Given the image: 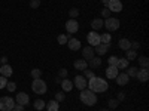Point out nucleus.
I'll return each mask as SVG.
<instances>
[{
    "mask_svg": "<svg viewBox=\"0 0 149 111\" xmlns=\"http://www.w3.org/2000/svg\"><path fill=\"white\" fill-rule=\"evenodd\" d=\"M86 86H90V90H93L94 93H102V92H106L107 88H109V84L104 79H100V77H93L90 79L88 84Z\"/></svg>",
    "mask_w": 149,
    "mask_h": 111,
    "instance_id": "nucleus-1",
    "label": "nucleus"
},
{
    "mask_svg": "<svg viewBox=\"0 0 149 111\" xmlns=\"http://www.w3.org/2000/svg\"><path fill=\"white\" fill-rule=\"evenodd\" d=\"M81 101H82L85 105H88V107L95 105V102H97V95H95L93 90H90V89H84V90H81Z\"/></svg>",
    "mask_w": 149,
    "mask_h": 111,
    "instance_id": "nucleus-2",
    "label": "nucleus"
},
{
    "mask_svg": "<svg viewBox=\"0 0 149 111\" xmlns=\"http://www.w3.org/2000/svg\"><path fill=\"white\" fill-rule=\"evenodd\" d=\"M15 101L10 96H2L0 98V111H12L15 107Z\"/></svg>",
    "mask_w": 149,
    "mask_h": 111,
    "instance_id": "nucleus-3",
    "label": "nucleus"
},
{
    "mask_svg": "<svg viewBox=\"0 0 149 111\" xmlns=\"http://www.w3.org/2000/svg\"><path fill=\"white\" fill-rule=\"evenodd\" d=\"M31 89H33L34 93L42 95V93L46 92V83L43 80H40V79H34L33 83H31Z\"/></svg>",
    "mask_w": 149,
    "mask_h": 111,
    "instance_id": "nucleus-4",
    "label": "nucleus"
},
{
    "mask_svg": "<svg viewBox=\"0 0 149 111\" xmlns=\"http://www.w3.org/2000/svg\"><path fill=\"white\" fill-rule=\"evenodd\" d=\"M103 25L106 27L107 31H116L119 28V19H116V18H106Z\"/></svg>",
    "mask_w": 149,
    "mask_h": 111,
    "instance_id": "nucleus-5",
    "label": "nucleus"
},
{
    "mask_svg": "<svg viewBox=\"0 0 149 111\" xmlns=\"http://www.w3.org/2000/svg\"><path fill=\"white\" fill-rule=\"evenodd\" d=\"M66 30H67V33H69V34H74V33H78V30H79V24H78V21H74V19H69V21L66 22Z\"/></svg>",
    "mask_w": 149,
    "mask_h": 111,
    "instance_id": "nucleus-6",
    "label": "nucleus"
},
{
    "mask_svg": "<svg viewBox=\"0 0 149 111\" xmlns=\"http://www.w3.org/2000/svg\"><path fill=\"white\" fill-rule=\"evenodd\" d=\"M73 84L76 86L79 90H84V89H86L88 82H86V79L84 76H76V77H74V80H73Z\"/></svg>",
    "mask_w": 149,
    "mask_h": 111,
    "instance_id": "nucleus-7",
    "label": "nucleus"
},
{
    "mask_svg": "<svg viewBox=\"0 0 149 111\" xmlns=\"http://www.w3.org/2000/svg\"><path fill=\"white\" fill-rule=\"evenodd\" d=\"M107 9L110 12H121L122 10V3L119 2V0H109Z\"/></svg>",
    "mask_w": 149,
    "mask_h": 111,
    "instance_id": "nucleus-8",
    "label": "nucleus"
},
{
    "mask_svg": "<svg viewBox=\"0 0 149 111\" xmlns=\"http://www.w3.org/2000/svg\"><path fill=\"white\" fill-rule=\"evenodd\" d=\"M86 40H88L90 45H93L95 47L97 45H100V34L91 31V33H88V36H86Z\"/></svg>",
    "mask_w": 149,
    "mask_h": 111,
    "instance_id": "nucleus-9",
    "label": "nucleus"
},
{
    "mask_svg": "<svg viewBox=\"0 0 149 111\" xmlns=\"http://www.w3.org/2000/svg\"><path fill=\"white\" fill-rule=\"evenodd\" d=\"M94 47L93 46H85L84 49H82V56H84V59L85 61H90L91 58H94Z\"/></svg>",
    "mask_w": 149,
    "mask_h": 111,
    "instance_id": "nucleus-10",
    "label": "nucleus"
},
{
    "mask_svg": "<svg viewBox=\"0 0 149 111\" xmlns=\"http://www.w3.org/2000/svg\"><path fill=\"white\" fill-rule=\"evenodd\" d=\"M29 101H30V98H29L27 93H24V92L17 93V98H15V102H17V104H19V105H27Z\"/></svg>",
    "mask_w": 149,
    "mask_h": 111,
    "instance_id": "nucleus-11",
    "label": "nucleus"
},
{
    "mask_svg": "<svg viewBox=\"0 0 149 111\" xmlns=\"http://www.w3.org/2000/svg\"><path fill=\"white\" fill-rule=\"evenodd\" d=\"M116 79V83L119 86H125L128 82H130V77L127 76V73H118V76L115 77Z\"/></svg>",
    "mask_w": 149,
    "mask_h": 111,
    "instance_id": "nucleus-12",
    "label": "nucleus"
},
{
    "mask_svg": "<svg viewBox=\"0 0 149 111\" xmlns=\"http://www.w3.org/2000/svg\"><path fill=\"white\" fill-rule=\"evenodd\" d=\"M136 77H137L142 83L148 82V79H149V70H148V68H142V70H139L137 74H136Z\"/></svg>",
    "mask_w": 149,
    "mask_h": 111,
    "instance_id": "nucleus-13",
    "label": "nucleus"
},
{
    "mask_svg": "<svg viewBox=\"0 0 149 111\" xmlns=\"http://www.w3.org/2000/svg\"><path fill=\"white\" fill-rule=\"evenodd\" d=\"M0 74H2L3 77H10L12 76V67L9 64H3L2 67H0Z\"/></svg>",
    "mask_w": 149,
    "mask_h": 111,
    "instance_id": "nucleus-14",
    "label": "nucleus"
},
{
    "mask_svg": "<svg viewBox=\"0 0 149 111\" xmlns=\"http://www.w3.org/2000/svg\"><path fill=\"white\" fill-rule=\"evenodd\" d=\"M118 73H119V70H118L116 67L109 65V67L106 68V77H107V79H115V77L118 76Z\"/></svg>",
    "mask_w": 149,
    "mask_h": 111,
    "instance_id": "nucleus-15",
    "label": "nucleus"
},
{
    "mask_svg": "<svg viewBox=\"0 0 149 111\" xmlns=\"http://www.w3.org/2000/svg\"><path fill=\"white\" fill-rule=\"evenodd\" d=\"M73 67L76 68V70L84 71L86 67H88V61H85V59H76V61L73 62Z\"/></svg>",
    "mask_w": 149,
    "mask_h": 111,
    "instance_id": "nucleus-16",
    "label": "nucleus"
},
{
    "mask_svg": "<svg viewBox=\"0 0 149 111\" xmlns=\"http://www.w3.org/2000/svg\"><path fill=\"white\" fill-rule=\"evenodd\" d=\"M60 84H61V88H63V92H70L73 89V82L69 80V79H63Z\"/></svg>",
    "mask_w": 149,
    "mask_h": 111,
    "instance_id": "nucleus-17",
    "label": "nucleus"
},
{
    "mask_svg": "<svg viewBox=\"0 0 149 111\" xmlns=\"http://www.w3.org/2000/svg\"><path fill=\"white\" fill-rule=\"evenodd\" d=\"M107 51H109V45H104V43H100V45H97L94 47V52L97 55H104Z\"/></svg>",
    "mask_w": 149,
    "mask_h": 111,
    "instance_id": "nucleus-18",
    "label": "nucleus"
},
{
    "mask_svg": "<svg viewBox=\"0 0 149 111\" xmlns=\"http://www.w3.org/2000/svg\"><path fill=\"white\" fill-rule=\"evenodd\" d=\"M102 65V58L100 56H94V58H91L90 61H88V67L90 68H98V67H100Z\"/></svg>",
    "mask_w": 149,
    "mask_h": 111,
    "instance_id": "nucleus-19",
    "label": "nucleus"
},
{
    "mask_svg": "<svg viewBox=\"0 0 149 111\" xmlns=\"http://www.w3.org/2000/svg\"><path fill=\"white\" fill-rule=\"evenodd\" d=\"M67 45H69V49H72V51H79L81 49V42L78 39H69Z\"/></svg>",
    "mask_w": 149,
    "mask_h": 111,
    "instance_id": "nucleus-20",
    "label": "nucleus"
},
{
    "mask_svg": "<svg viewBox=\"0 0 149 111\" xmlns=\"http://www.w3.org/2000/svg\"><path fill=\"white\" fill-rule=\"evenodd\" d=\"M103 24H104V21H103V19L95 18V19H93V21H91V27H93V30H100V28L103 27Z\"/></svg>",
    "mask_w": 149,
    "mask_h": 111,
    "instance_id": "nucleus-21",
    "label": "nucleus"
},
{
    "mask_svg": "<svg viewBox=\"0 0 149 111\" xmlns=\"http://www.w3.org/2000/svg\"><path fill=\"white\" fill-rule=\"evenodd\" d=\"M118 45H119V47L122 49V51H128V49L131 47V42L128 39H121Z\"/></svg>",
    "mask_w": 149,
    "mask_h": 111,
    "instance_id": "nucleus-22",
    "label": "nucleus"
},
{
    "mask_svg": "<svg viewBox=\"0 0 149 111\" xmlns=\"http://www.w3.org/2000/svg\"><path fill=\"white\" fill-rule=\"evenodd\" d=\"M58 108H60V105H58V102H57L55 99L46 102V110H48V111H58Z\"/></svg>",
    "mask_w": 149,
    "mask_h": 111,
    "instance_id": "nucleus-23",
    "label": "nucleus"
},
{
    "mask_svg": "<svg viewBox=\"0 0 149 111\" xmlns=\"http://www.w3.org/2000/svg\"><path fill=\"white\" fill-rule=\"evenodd\" d=\"M116 68H118V70H125V68H128V61H127L125 58H118Z\"/></svg>",
    "mask_w": 149,
    "mask_h": 111,
    "instance_id": "nucleus-24",
    "label": "nucleus"
},
{
    "mask_svg": "<svg viewBox=\"0 0 149 111\" xmlns=\"http://www.w3.org/2000/svg\"><path fill=\"white\" fill-rule=\"evenodd\" d=\"M125 52H127V53H125V59H127V61H133V59L137 58V52L133 51V49H128V51H125Z\"/></svg>",
    "mask_w": 149,
    "mask_h": 111,
    "instance_id": "nucleus-25",
    "label": "nucleus"
},
{
    "mask_svg": "<svg viewBox=\"0 0 149 111\" xmlns=\"http://www.w3.org/2000/svg\"><path fill=\"white\" fill-rule=\"evenodd\" d=\"M110 39H112L110 34H109V33H104V34H102V36H100V43L109 45V43H110Z\"/></svg>",
    "mask_w": 149,
    "mask_h": 111,
    "instance_id": "nucleus-26",
    "label": "nucleus"
},
{
    "mask_svg": "<svg viewBox=\"0 0 149 111\" xmlns=\"http://www.w3.org/2000/svg\"><path fill=\"white\" fill-rule=\"evenodd\" d=\"M57 42H58L60 45H67V42H69V37H67L66 34H60V36L57 37Z\"/></svg>",
    "mask_w": 149,
    "mask_h": 111,
    "instance_id": "nucleus-27",
    "label": "nucleus"
},
{
    "mask_svg": "<svg viewBox=\"0 0 149 111\" xmlns=\"http://www.w3.org/2000/svg\"><path fill=\"white\" fill-rule=\"evenodd\" d=\"M45 105H46V104H45V101H42V99H36V101H34V108H36V110H39V111L43 110Z\"/></svg>",
    "mask_w": 149,
    "mask_h": 111,
    "instance_id": "nucleus-28",
    "label": "nucleus"
},
{
    "mask_svg": "<svg viewBox=\"0 0 149 111\" xmlns=\"http://www.w3.org/2000/svg\"><path fill=\"white\" fill-rule=\"evenodd\" d=\"M139 64L142 65V68H148V65H149V59H148L146 56H140V58H139Z\"/></svg>",
    "mask_w": 149,
    "mask_h": 111,
    "instance_id": "nucleus-29",
    "label": "nucleus"
},
{
    "mask_svg": "<svg viewBox=\"0 0 149 111\" xmlns=\"http://www.w3.org/2000/svg\"><path fill=\"white\" fill-rule=\"evenodd\" d=\"M139 68H136V67H128V73H127V76L131 79V77H136V74H137Z\"/></svg>",
    "mask_w": 149,
    "mask_h": 111,
    "instance_id": "nucleus-30",
    "label": "nucleus"
},
{
    "mask_svg": "<svg viewBox=\"0 0 149 111\" xmlns=\"http://www.w3.org/2000/svg\"><path fill=\"white\" fill-rule=\"evenodd\" d=\"M40 76H42V70H39V68H33L31 70V77L33 79H40Z\"/></svg>",
    "mask_w": 149,
    "mask_h": 111,
    "instance_id": "nucleus-31",
    "label": "nucleus"
},
{
    "mask_svg": "<svg viewBox=\"0 0 149 111\" xmlns=\"http://www.w3.org/2000/svg\"><path fill=\"white\" fill-rule=\"evenodd\" d=\"M66 99V93L64 92H57L55 93V101L57 102H63Z\"/></svg>",
    "mask_w": 149,
    "mask_h": 111,
    "instance_id": "nucleus-32",
    "label": "nucleus"
},
{
    "mask_svg": "<svg viewBox=\"0 0 149 111\" xmlns=\"http://www.w3.org/2000/svg\"><path fill=\"white\" fill-rule=\"evenodd\" d=\"M84 77H85V79H93V77H94V71L85 68V70H84Z\"/></svg>",
    "mask_w": 149,
    "mask_h": 111,
    "instance_id": "nucleus-33",
    "label": "nucleus"
},
{
    "mask_svg": "<svg viewBox=\"0 0 149 111\" xmlns=\"http://www.w3.org/2000/svg\"><path fill=\"white\" fill-rule=\"evenodd\" d=\"M107 105H109V108H116L119 105V101L118 99H109L107 101Z\"/></svg>",
    "mask_w": 149,
    "mask_h": 111,
    "instance_id": "nucleus-34",
    "label": "nucleus"
},
{
    "mask_svg": "<svg viewBox=\"0 0 149 111\" xmlns=\"http://www.w3.org/2000/svg\"><path fill=\"white\" fill-rule=\"evenodd\" d=\"M69 15H70V18H72V19H74V18H76V16L79 15V10H78L76 8H73V9H70V10H69Z\"/></svg>",
    "mask_w": 149,
    "mask_h": 111,
    "instance_id": "nucleus-35",
    "label": "nucleus"
},
{
    "mask_svg": "<svg viewBox=\"0 0 149 111\" xmlns=\"http://www.w3.org/2000/svg\"><path fill=\"white\" fill-rule=\"evenodd\" d=\"M107 64L112 65V67H116V64H118V58H116V56H110V58L107 59Z\"/></svg>",
    "mask_w": 149,
    "mask_h": 111,
    "instance_id": "nucleus-36",
    "label": "nucleus"
},
{
    "mask_svg": "<svg viewBox=\"0 0 149 111\" xmlns=\"http://www.w3.org/2000/svg\"><path fill=\"white\" fill-rule=\"evenodd\" d=\"M6 89H8V92H15L17 84H15V83H12V82H9V83L6 84Z\"/></svg>",
    "mask_w": 149,
    "mask_h": 111,
    "instance_id": "nucleus-37",
    "label": "nucleus"
},
{
    "mask_svg": "<svg viewBox=\"0 0 149 111\" xmlns=\"http://www.w3.org/2000/svg\"><path fill=\"white\" fill-rule=\"evenodd\" d=\"M57 77H60V79H66L67 77V70L66 68H61L60 71H58V76Z\"/></svg>",
    "mask_w": 149,
    "mask_h": 111,
    "instance_id": "nucleus-38",
    "label": "nucleus"
},
{
    "mask_svg": "<svg viewBox=\"0 0 149 111\" xmlns=\"http://www.w3.org/2000/svg\"><path fill=\"white\" fill-rule=\"evenodd\" d=\"M6 84H8V80H6V77L0 76V89H5V88H6Z\"/></svg>",
    "mask_w": 149,
    "mask_h": 111,
    "instance_id": "nucleus-39",
    "label": "nucleus"
},
{
    "mask_svg": "<svg viewBox=\"0 0 149 111\" xmlns=\"http://www.w3.org/2000/svg\"><path fill=\"white\" fill-rule=\"evenodd\" d=\"M30 6L33 9H37V8L40 6V0H30Z\"/></svg>",
    "mask_w": 149,
    "mask_h": 111,
    "instance_id": "nucleus-40",
    "label": "nucleus"
},
{
    "mask_svg": "<svg viewBox=\"0 0 149 111\" xmlns=\"http://www.w3.org/2000/svg\"><path fill=\"white\" fill-rule=\"evenodd\" d=\"M139 47H140V43H139V42H131V47H130V49H133V51H137Z\"/></svg>",
    "mask_w": 149,
    "mask_h": 111,
    "instance_id": "nucleus-41",
    "label": "nucleus"
},
{
    "mask_svg": "<svg viewBox=\"0 0 149 111\" xmlns=\"http://www.w3.org/2000/svg\"><path fill=\"white\" fill-rule=\"evenodd\" d=\"M102 15H103L104 18H109V16H110V10H109L107 8H104V9L102 10Z\"/></svg>",
    "mask_w": 149,
    "mask_h": 111,
    "instance_id": "nucleus-42",
    "label": "nucleus"
},
{
    "mask_svg": "<svg viewBox=\"0 0 149 111\" xmlns=\"http://www.w3.org/2000/svg\"><path fill=\"white\" fill-rule=\"evenodd\" d=\"M12 111H24V105H19V104H17L15 107H14V110Z\"/></svg>",
    "mask_w": 149,
    "mask_h": 111,
    "instance_id": "nucleus-43",
    "label": "nucleus"
},
{
    "mask_svg": "<svg viewBox=\"0 0 149 111\" xmlns=\"http://www.w3.org/2000/svg\"><path fill=\"white\" fill-rule=\"evenodd\" d=\"M124 99H125V93H124V92H119V93H118V101L121 102V101H124Z\"/></svg>",
    "mask_w": 149,
    "mask_h": 111,
    "instance_id": "nucleus-44",
    "label": "nucleus"
},
{
    "mask_svg": "<svg viewBox=\"0 0 149 111\" xmlns=\"http://www.w3.org/2000/svg\"><path fill=\"white\" fill-rule=\"evenodd\" d=\"M0 62H2V65L3 64H8V58L6 56H2V58H0Z\"/></svg>",
    "mask_w": 149,
    "mask_h": 111,
    "instance_id": "nucleus-45",
    "label": "nucleus"
},
{
    "mask_svg": "<svg viewBox=\"0 0 149 111\" xmlns=\"http://www.w3.org/2000/svg\"><path fill=\"white\" fill-rule=\"evenodd\" d=\"M102 3H103L104 6H107V3H109V0H102Z\"/></svg>",
    "mask_w": 149,
    "mask_h": 111,
    "instance_id": "nucleus-46",
    "label": "nucleus"
},
{
    "mask_svg": "<svg viewBox=\"0 0 149 111\" xmlns=\"http://www.w3.org/2000/svg\"><path fill=\"white\" fill-rule=\"evenodd\" d=\"M61 80H63V79H60V77H57V79H55V83H61Z\"/></svg>",
    "mask_w": 149,
    "mask_h": 111,
    "instance_id": "nucleus-47",
    "label": "nucleus"
},
{
    "mask_svg": "<svg viewBox=\"0 0 149 111\" xmlns=\"http://www.w3.org/2000/svg\"><path fill=\"white\" fill-rule=\"evenodd\" d=\"M100 111H109V110H106V108H103V110H100Z\"/></svg>",
    "mask_w": 149,
    "mask_h": 111,
    "instance_id": "nucleus-48",
    "label": "nucleus"
},
{
    "mask_svg": "<svg viewBox=\"0 0 149 111\" xmlns=\"http://www.w3.org/2000/svg\"><path fill=\"white\" fill-rule=\"evenodd\" d=\"M0 67H2V62H0Z\"/></svg>",
    "mask_w": 149,
    "mask_h": 111,
    "instance_id": "nucleus-49",
    "label": "nucleus"
}]
</instances>
